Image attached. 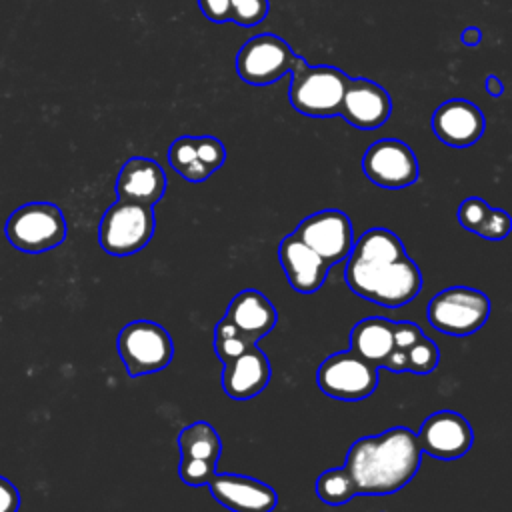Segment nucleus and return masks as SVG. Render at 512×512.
<instances>
[{
    "label": "nucleus",
    "instance_id": "f257e3e1",
    "mask_svg": "<svg viewBox=\"0 0 512 512\" xmlns=\"http://www.w3.org/2000/svg\"><path fill=\"white\" fill-rule=\"evenodd\" d=\"M422 450L416 434L406 426L356 440L346 454L344 468L356 482L358 496H386L404 488L418 472Z\"/></svg>",
    "mask_w": 512,
    "mask_h": 512
},
{
    "label": "nucleus",
    "instance_id": "f03ea898",
    "mask_svg": "<svg viewBox=\"0 0 512 512\" xmlns=\"http://www.w3.org/2000/svg\"><path fill=\"white\" fill-rule=\"evenodd\" d=\"M346 260L344 280L348 288L374 304L398 308L414 300L422 290L420 268L412 258H408V254L394 262Z\"/></svg>",
    "mask_w": 512,
    "mask_h": 512
},
{
    "label": "nucleus",
    "instance_id": "7ed1b4c3",
    "mask_svg": "<svg viewBox=\"0 0 512 512\" xmlns=\"http://www.w3.org/2000/svg\"><path fill=\"white\" fill-rule=\"evenodd\" d=\"M290 104L296 112L312 118H328L340 112L344 88L350 80L334 66H310L302 56L290 70Z\"/></svg>",
    "mask_w": 512,
    "mask_h": 512
},
{
    "label": "nucleus",
    "instance_id": "20e7f679",
    "mask_svg": "<svg viewBox=\"0 0 512 512\" xmlns=\"http://www.w3.org/2000/svg\"><path fill=\"white\" fill-rule=\"evenodd\" d=\"M4 234L20 252H48L64 242L66 218L52 202H28L8 216Z\"/></svg>",
    "mask_w": 512,
    "mask_h": 512
},
{
    "label": "nucleus",
    "instance_id": "39448f33",
    "mask_svg": "<svg viewBox=\"0 0 512 512\" xmlns=\"http://www.w3.org/2000/svg\"><path fill=\"white\" fill-rule=\"evenodd\" d=\"M490 316V300L470 286H450L440 290L426 308L432 328L450 336H470L478 332Z\"/></svg>",
    "mask_w": 512,
    "mask_h": 512
},
{
    "label": "nucleus",
    "instance_id": "423d86ee",
    "mask_svg": "<svg viewBox=\"0 0 512 512\" xmlns=\"http://www.w3.org/2000/svg\"><path fill=\"white\" fill-rule=\"evenodd\" d=\"M156 220L152 206L118 200L104 212L98 226V242L112 256L140 252L154 234Z\"/></svg>",
    "mask_w": 512,
    "mask_h": 512
},
{
    "label": "nucleus",
    "instance_id": "0eeeda50",
    "mask_svg": "<svg viewBox=\"0 0 512 512\" xmlns=\"http://www.w3.org/2000/svg\"><path fill=\"white\" fill-rule=\"evenodd\" d=\"M118 354L130 378L164 370L174 356L168 330L152 320L128 322L118 334Z\"/></svg>",
    "mask_w": 512,
    "mask_h": 512
},
{
    "label": "nucleus",
    "instance_id": "6e6552de",
    "mask_svg": "<svg viewBox=\"0 0 512 512\" xmlns=\"http://www.w3.org/2000/svg\"><path fill=\"white\" fill-rule=\"evenodd\" d=\"M316 384L330 398L344 402L364 400L378 386V368L352 350L336 352L318 366Z\"/></svg>",
    "mask_w": 512,
    "mask_h": 512
},
{
    "label": "nucleus",
    "instance_id": "1a4fd4ad",
    "mask_svg": "<svg viewBox=\"0 0 512 512\" xmlns=\"http://www.w3.org/2000/svg\"><path fill=\"white\" fill-rule=\"evenodd\" d=\"M296 60L298 54H294L286 40L276 34H258L242 44L234 64L246 84L266 86L288 74Z\"/></svg>",
    "mask_w": 512,
    "mask_h": 512
},
{
    "label": "nucleus",
    "instance_id": "9d476101",
    "mask_svg": "<svg viewBox=\"0 0 512 512\" xmlns=\"http://www.w3.org/2000/svg\"><path fill=\"white\" fill-rule=\"evenodd\" d=\"M308 248H312L330 268L350 256L354 230L350 218L342 210H320L306 216L294 230Z\"/></svg>",
    "mask_w": 512,
    "mask_h": 512
},
{
    "label": "nucleus",
    "instance_id": "9b49d317",
    "mask_svg": "<svg viewBox=\"0 0 512 512\" xmlns=\"http://www.w3.org/2000/svg\"><path fill=\"white\" fill-rule=\"evenodd\" d=\"M362 172L380 188H406L420 176L412 148L396 138H382L370 144L362 156Z\"/></svg>",
    "mask_w": 512,
    "mask_h": 512
},
{
    "label": "nucleus",
    "instance_id": "f8f14e48",
    "mask_svg": "<svg viewBox=\"0 0 512 512\" xmlns=\"http://www.w3.org/2000/svg\"><path fill=\"white\" fill-rule=\"evenodd\" d=\"M416 438L422 452L438 460H456L472 448L474 432L462 414L438 410L420 424Z\"/></svg>",
    "mask_w": 512,
    "mask_h": 512
},
{
    "label": "nucleus",
    "instance_id": "ddd939ff",
    "mask_svg": "<svg viewBox=\"0 0 512 512\" xmlns=\"http://www.w3.org/2000/svg\"><path fill=\"white\" fill-rule=\"evenodd\" d=\"M338 114L358 130H376L390 118L392 100L374 80L350 78Z\"/></svg>",
    "mask_w": 512,
    "mask_h": 512
},
{
    "label": "nucleus",
    "instance_id": "4468645a",
    "mask_svg": "<svg viewBox=\"0 0 512 512\" xmlns=\"http://www.w3.org/2000/svg\"><path fill=\"white\" fill-rule=\"evenodd\" d=\"M430 124L436 138L452 148H468L476 144L486 128L482 110L464 98L442 102L434 110Z\"/></svg>",
    "mask_w": 512,
    "mask_h": 512
},
{
    "label": "nucleus",
    "instance_id": "2eb2a0df",
    "mask_svg": "<svg viewBox=\"0 0 512 512\" xmlns=\"http://www.w3.org/2000/svg\"><path fill=\"white\" fill-rule=\"evenodd\" d=\"M224 160L226 148L214 136H180L168 150L170 166L188 182H204Z\"/></svg>",
    "mask_w": 512,
    "mask_h": 512
},
{
    "label": "nucleus",
    "instance_id": "dca6fc26",
    "mask_svg": "<svg viewBox=\"0 0 512 512\" xmlns=\"http://www.w3.org/2000/svg\"><path fill=\"white\" fill-rule=\"evenodd\" d=\"M208 488L214 500L232 512H272L278 504L272 486L242 474H214Z\"/></svg>",
    "mask_w": 512,
    "mask_h": 512
},
{
    "label": "nucleus",
    "instance_id": "f3484780",
    "mask_svg": "<svg viewBox=\"0 0 512 512\" xmlns=\"http://www.w3.org/2000/svg\"><path fill=\"white\" fill-rule=\"evenodd\" d=\"M164 168L146 156L128 158L116 178L118 200L154 206L166 192Z\"/></svg>",
    "mask_w": 512,
    "mask_h": 512
},
{
    "label": "nucleus",
    "instance_id": "a211bd4d",
    "mask_svg": "<svg viewBox=\"0 0 512 512\" xmlns=\"http://www.w3.org/2000/svg\"><path fill=\"white\" fill-rule=\"evenodd\" d=\"M268 356L254 344L234 360L222 364V390L232 400H250L270 382Z\"/></svg>",
    "mask_w": 512,
    "mask_h": 512
},
{
    "label": "nucleus",
    "instance_id": "6ab92c4d",
    "mask_svg": "<svg viewBox=\"0 0 512 512\" xmlns=\"http://www.w3.org/2000/svg\"><path fill=\"white\" fill-rule=\"evenodd\" d=\"M278 258L288 284L300 294L316 292L324 284L330 270V266L294 234L282 238Z\"/></svg>",
    "mask_w": 512,
    "mask_h": 512
},
{
    "label": "nucleus",
    "instance_id": "aec40b11",
    "mask_svg": "<svg viewBox=\"0 0 512 512\" xmlns=\"http://www.w3.org/2000/svg\"><path fill=\"white\" fill-rule=\"evenodd\" d=\"M224 316L238 328L244 338L254 344L272 332L278 322L276 306L260 290L254 288L238 292Z\"/></svg>",
    "mask_w": 512,
    "mask_h": 512
},
{
    "label": "nucleus",
    "instance_id": "412c9836",
    "mask_svg": "<svg viewBox=\"0 0 512 512\" xmlns=\"http://www.w3.org/2000/svg\"><path fill=\"white\" fill-rule=\"evenodd\" d=\"M392 328L394 322L388 318H364L356 322L350 330V350L380 368L394 346Z\"/></svg>",
    "mask_w": 512,
    "mask_h": 512
},
{
    "label": "nucleus",
    "instance_id": "4be33fe9",
    "mask_svg": "<svg viewBox=\"0 0 512 512\" xmlns=\"http://www.w3.org/2000/svg\"><path fill=\"white\" fill-rule=\"evenodd\" d=\"M458 222L462 228L486 240H502L512 228L510 216L500 208H490L482 198H466L458 206Z\"/></svg>",
    "mask_w": 512,
    "mask_h": 512
},
{
    "label": "nucleus",
    "instance_id": "5701e85b",
    "mask_svg": "<svg viewBox=\"0 0 512 512\" xmlns=\"http://www.w3.org/2000/svg\"><path fill=\"white\" fill-rule=\"evenodd\" d=\"M402 256H406V250L394 232L388 228H370L352 244L348 258L364 262H394Z\"/></svg>",
    "mask_w": 512,
    "mask_h": 512
},
{
    "label": "nucleus",
    "instance_id": "b1692460",
    "mask_svg": "<svg viewBox=\"0 0 512 512\" xmlns=\"http://www.w3.org/2000/svg\"><path fill=\"white\" fill-rule=\"evenodd\" d=\"M180 458L184 460H210L218 464L222 452V440L210 422L198 420L188 424L178 434Z\"/></svg>",
    "mask_w": 512,
    "mask_h": 512
},
{
    "label": "nucleus",
    "instance_id": "393cba45",
    "mask_svg": "<svg viewBox=\"0 0 512 512\" xmlns=\"http://www.w3.org/2000/svg\"><path fill=\"white\" fill-rule=\"evenodd\" d=\"M314 490H316V496L328 506H342L348 500H352L354 496H358L356 482L344 466L324 470L316 478Z\"/></svg>",
    "mask_w": 512,
    "mask_h": 512
},
{
    "label": "nucleus",
    "instance_id": "a878e982",
    "mask_svg": "<svg viewBox=\"0 0 512 512\" xmlns=\"http://www.w3.org/2000/svg\"><path fill=\"white\" fill-rule=\"evenodd\" d=\"M250 346H254V342L244 338L226 316L218 320V324L214 328V350L222 364L234 360L236 356L246 352Z\"/></svg>",
    "mask_w": 512,
    "mask_h": 512
},
{
    "label": "nucleus",
    "instance_id": "bb28decb",
    "mask_svg": "<svg viewBox=\"0 0 512 512\" xmlns=\"http://www.w3.org/2000/svg\"><path fill=\"white\" fill-rule=\"evenodd\" d=\"M438 362H440L438 346L426 336H422L418 342H414L406 350V368H408V372L428 374L438 366Z\"/></svg>",
    "mask_w": 512,
    "mask_h": 512
},
{
    "label": "nucleus",
    "instance_id": "cd10ccee",
    "mask_svg": "<svg viewBox=\"0 0 512 512\" xmlns=\"http://www.w3.org/2000/svg\"><path fill=\"white\" fill-rule=\"evenodd\" d=\"M268 0H230V20L240 26H256L268 16Z\"/></svg>",
    "mask_w": 512,
    "mask_h": 512
},
{
    "label": "nucleus",
    "instance_id": "c85d7f7f",
    "mask_svg": "<svg viewBox=\"0 0 512 512\" xmlns=\"http://www.w3.org/2000/svg\"><path fill=\"white\" fill-rule=\"evenodd\" d=\"M216 474V462L210 460H184L180 458L178 476L188 486H208Z\"/></svg>",
    "mask_w": 512,
    "mask_h": 512
},
{
    "label": "nucleus",
    "instance_id": "c756f323",
    "mask_svg": "<svg viewBox=\"0 0 512 512\" xmlns=\"http://www.w3.org/2000/svg\"><path fill=\"white\" fill-rule=\"evenodd\" d=\"M422 330L418 324L414 322H394V328H392V338H394V346L396 348H402V350H408L414 342H418L422 338Z\"/></svg>",
    "mask_w": 512,
    "mask_h": 512
},
{
    "label": "nucleus",
    "instance_id": "7c9ffc66",
    "mask_svg": "<svg viewBox=\"0 0 512 512\" xmlns=\"http://www.w3.org/2000/svg\"><path fill=\"white\" fill-rule=\"evenodd\" d=\"M202 14L212 22H228L230 20V0H198Z\"/></svg>",
    "mask_w": 512,
    "mask_h": 512
},
{
    "label": "nucleus",
    "instance_id": "2f4dec72",
    "mask_svg": "<svg viewBox=\"0 0 512 512\" xmlns=\"http://www.w3.org/2000/svg\"><path fill=\"white\" fill-rule=\"evenodd\" d=\"M20 494L18 488L4 476H0V512H18Z\"/></svg>",
    "mask_w": 512,
    "mask_h": 512
},
{
    "label": "nucleus",
    "instance_id": "473e14b6",
    "mask_svg": "<svg viewBox=\"0 0 512 512\" xmlns=\"http://www.w3.org/2000/svg\"><path fill=\"white\" fill-rule=\"evenodd\" d=\"M382 366H384L386 370H390V372H396V374L408 372V368H406V350L392 346V350H390L388 356L384 358Z\"/></svg>",
    "mask_w": 512,
    "mask_h": 512
},
{
    "label": "nucleus",
    "instance_id": "72a5a7b5",
    "mask_svg": "<svg viewBox=\"0 0 512 512\" xmlns=\"http://www.w3.org/2000/svg\"><path fill=\"white\" fill-rule=\"evenodd\" d=\"M460 42L466 46H478L482 42V30L478 26H468L460 32Z\"/></svg>",
    "mask_w": 512,
    "mask_h": 512
},
{
    "label": "nucleus",
    "instance_id": "f704fd0d",
    "mask_svg": "<svg viewBox=\"0 0 512 512\" xmlns=\"http://www.w3.org/2000/svg\"><path fill=\"white\" fill-rule=\"evenodd\" d=\"M486 92H488L492 98H500V96H502L504 84H502V80H500L496 74H488V76H486Z\"/></svg>",
    "mask_w": 512,
    "mask_h": 512
}]
</instances>
